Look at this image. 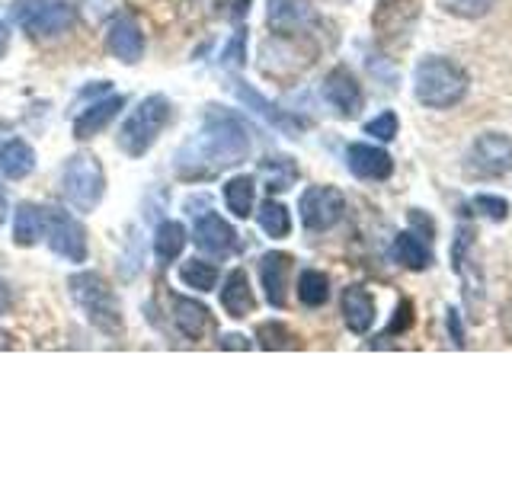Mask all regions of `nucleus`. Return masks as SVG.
Returning a JSON list of instances; mask_svg holds the SVG:
<instances>
[{
	"instance_id": "f257e3e1",
	"label": "nucleus",
	"mask_w": 512,
	"mask_h": 480,
	"mask_svg": "<svg viewBox=\"0 0 512 480\" xmlns=\"http://www.w3.org/2000/svg\"><path fill=\"white\" fill-rule=\"evenodd\" d=\"M253 151V138L247 122L228 109H208L192 135L173 157V170L186 183H205L215 180L224 170L240 167Z\"/></svg>"
},
{
	"instance_id": "f03ea898",
	"label": "nucleus",
	"mask_w": 512,
	"mask_h": 480,
	"mask_svg": "<svg viewBox=\"0 0 512 480\" xmlns=\"http://www.w3.org/2000/svg\"><path fill=\"white\" fill-rule=\"evenodd\" d=\"M173 122V103H170V96L164 93H151V96H144V100L128 112L122 128H119V135H116V144H119V151L125 157H144L148 154L157 138L164 135V128Z\"/></svg>"
},
{
	"instance_id": "7ed1b4c3",
	"label": "nucleus",
	"mask_w": 512,
	"mask_h": 480,
	"mask_svg": "<svg viewBox=\"0 0 512 480\" xmlns=\"http://www.w3.org/2000/svg\"><path fill=\"white\" fill-rule=\"evenodd\" d=\"M413 93L429 109H452L468 96V71L448 58L429 55L413 71Z\"/></svg>"
},
{
	"instance_id": "20e7f679",
	"label": "nucleus",
	"mask_w": 512,
	"mask_h": 480,
	"mask_svg": "<svg viewBox=\"0 0 512 480\" xmlns=\"http://www.w3.org/2000/svg\"><path fill=\"white\" fill-rule=\"evenodd\" d=\"M68 292L80 308V314H84L103 336L122 333V327H125L122 324V304L100 272H90V269L74 272V276L68 279Z\"/></svg>"
},
{
	"instance_id": "39448f33",
	"label": "nucleus",
	"mask_w": 512,
	"mask_h": 480,
	"mask_svg": "<svg viewBox=\"0 0 512 480\" xmlns=\"http://www.w3.org/2000/svg\"><path fill=\"white\" fill-rule=\"evenodd\" d=\"M103 192H106V173H103V164L93 154L80 151V154H71L68 160H64L61 196L74 208V212H80V215L93 212V208L103 202Z\"/></svg>"
},
{
	"instance_id": "423d86ee",
	"label": "nucleus",
	"mask_w": 512,
	"mask_h": 480,
	"mask_svg": "<svg viewBox=\"0 0 512 480\" xmlns=\"http://www.w3.org/2000/svg\"><path fill=\"white\" fill-rule=\"evenodd\" d=\"M10 13L13 23L29 39H42V42L68 36L77 23V10L71 4H64V0H16Z\"/></svg>"
},
{
	"instance_id": "0eeeda50",
	"label": "nucleus",
	"mask_w": 512,
	"mask_h": 480,
	"mask_svg": "<svg viewBox=\"0 0 512 480\" xmlns=\"http://www.w3.org/2000/svg\"><path fill=\"white\" fill-rule=\"evenodd\" d=\"M42 234H45L48 250L61 256V260H68L74 266L87 263V253H90L87 228L74 215L64 212V208H55V205L42 208Z\"/></svg>"
},
{
	"instance_id": "6e6552de",
	"label": "nucleus",
	"mask_w": 512,
	"mask_h": 480,
	"mask_svg": "<svg viewBox=\"0 0 512 480\" xmlns=\"http://www.w3.org/2000/svg\"><path fill=\"white\" fill-rule=\"evenodd\" d=\"M298 212L304 231L324 234L343 221L346 215V196L336 186H308L298 199Z\"/></svg>"
},
{
	"instance_id": "1a4fd4ad",
	"label": "nucleus",
	"mask_w": 512,
	"mask_h": 480,
	"mask_svg": "<svg viewBox=\"0 0 512 480\" xmlns=\"http://www.w3.org/2000/svg\"><path fill=\"white\" fill-rule=\"evenodd\" d=\"M468 170L474 176H484V180L509 173L512 170V138L503 132H484L468 151Z\"/></svg>"
},
{
	"instance_id": "9d476101",
	"label": "nucleus",
	"mask_w": 512,
	"mask_h": 480,
	"mask_svg": "<svg viewBox=\"0 0 512 480\" xmlns=\"http://www.w3.org/2000/svg\"><path fill=\"white\" fill-rule=\"evenodd\" d=\"M320 93H324V100L340 112L343 119H356L362 112V84L356 80V74H352L349 68H333L327 77H324V87H320Z\"/></svg>"
},
{
	"instance_id": "9b49d317",
	"label": "nucleus",
	"mask_w": 512,
	"mask_h": 480,
	"mask_svg": "<svg viewBox=\"0 0 512 480\" xmlns=\"http://www.w3.org/2000/svg\"><path fill=\"white\" fill-rule=\"evenodd\" d=\"M192 240H196V247L205 256H218V260H224V256H231L237 250V231L218 212H202L196 218V224H192Z\"/></svg>"
},
{
	"instance_id": "f8f14e48",
	"label": "nucleus",
	"mask_w": 512,
	"mask_h": 480,
	"mask_svg": "<svg viewBox=\"0 0 512 480\" xmlns=\"http://www.w3.org/2000/svg\"><path fill=\"white\" fill-rule=\"evenodd\" d=\"M416 16H420V4L416 0H381L372 16V26L381 42H400L407 39Z\"/></svg>"
},
{
	"instance_id": "ddd939ff",
	"label": "nucleus",
	"mask_w": 512,
	"mask_h": 480,
	"mask_svg": "<svg viewBox=\"0 0 512 480\" xmlns=\"http://www.w3.org/2000/svg\"><path fill=\"white\" fill-rule=\"evenodd\" d=\"M346 167H349L352 176H356V180L384 183L394 173V160H391L388 151L378 148V144L356 141V144H349V148H346Z\"/></svg>"
},
{
	"instance_id": "4468645a",
	"label": "nucleus",
	"mask_w": 512,
	"mask_h": 480,
	"mask_svg": "<svg viewBox=\"0 0 512 480\" xmlns=\"http://www.w3.org/2000/svg\"><path fill=\"white\" fill-rule=\"evenodd\" d=\"M106 48L122 64H138L144 58V32L128 13L112 16L106 26Z\"/></svg>"
},
{
	"instance_id": "2eb2a0df",
	"label": "nucleus",
	"mask_w": 512,
	"mask_h": 480,
	"mask_svg": "<svg viewBox=\"0 0 512 480\" xmlns=\"http://www.w3.org/2000/svg\"><path fill=\"white\" fill-rule=\"evenodd\" d=\"M292 266H295L292 256L279 253V250L266 253L260 260V279H263L266 301L279 311L288 304V279H292Z\"/></svg>"
},
{
	"instance_id": "dca6fc26",
	"label": "nucleus",
	"mask_w": 512,
	"mask_h": 480,
	"mask_svg": "<svg viewBox=\"0 0 512 480\" xmlns=\"http://www.w3.org/2000/svg\"><path fill=\"white\" fill-rule=\"evenodd\" d=\"M122 106H125V96L122 93H109V96H103V100H93L87 109L77 112V119H74V138L77 141L96 138L112 119L119 116Z\"/></svg>"
},
{
	"instance_id": "f3484780",
	"label": "nucleus",
	"mask_w": 512,
	"mask_h": 480,
	"mask_svg": "<svg viewBox=\"0 0 512 480\" xmlns=\"http://www.w3.org/2000/svg\"><path fill=\"white\" fill-rule=\"evenodd\" d=\"M170 314H173V327L192 343H199L208 333V327H212V314H208V308L196 298H186V295L173 292L170 295Z\"/></svg>"
},
{
	"instance_id": "a211bd4d",
	"label": "nucleus",
	"mask_w": 512,
	"mask_h": 480,
	"mask_svg": "<svg viewBox=\"0 0 512 480\" xmlns=\"http://www.w3.org/2000/svg\"><path fill=\"white\" fill-rule=\"evenodd\" d=\"M340 311H343V324L349 327V333L365 336L375 324V298L368 292L365 285H349L343 288V298H340Z\"/></svg>"
},
{
	"instance_id": "6ab92c4d",
	"label": "nucleus",
	"mask_w": 512,
	"mask_h": 480,
	"mask_svg": "<svg viewBox=\"0 0 512 480\" xmlns=\"http://www.w3.org/2000/svg\"><path fill=\"white\" fill-rule=\"evenodd\" d=\"M269 29L276 36H298L314 23V10L308 0H269Z\"/></svg>"
},
{
	"instance_id": "aec40b11",
	"label": "nucleus",
	"mask_w": 512,
	"mask_h": 480,
	"mask_svg": "<svg viewBox=\"0 0 512 480\" xmlns=\"http://www.w3.org/2000/svg\"><path fill=\"white\" fill-rule=\"evenodd\" d=\"M221 308L231 320H244L256 311V298H253L247 269L228 272V279H224V285H221Z\"/></svg>"
},
{
	"instance_id": "412c9836",
	"label": "nucleus",
	"mask_w": 512,
	"mask_h": 480,
	"mask_svg": "<svg viewBox=\"0 0 512 480\" xmlns=\"http://www.w3.org/2000/svg\"><path fill=\"white\" fill-rule=\"evenodd\" d=\"M452 260H455V272H458L461 285L468 288V295L474 301L477 292H480V282H484V276H480V266L474 260V228H471V224H461V228H458Z\"/></svg>"
},
{
	"instance_id": "4be33fe9",
	"label": "nucleus",
	"mask_w": 512,
	"mask_h": 480,
	"mask_svg": "<svg viewBox=\"0 0 512 480\" xmlns=\"http://www.w3.org/2000/svg\"><path fill=\"white\" fill-rule=\"evenodd\" d=\"M394 260L404 266V269H413V272H423L432 266V240L423 237V234H416L413 228L410 231H400L394 237Z\"/></svg>"
},
{
	"instance_id": "5701e85b",
	"label": "nucleus",
	"mask_w": 512,
	"mask_h": 480,
	"mask_svg": "<svg viewBox=\"0 0 512 480\" xmlns=\"http://www.w3.org/2000/svg\"><path fill=\"white\" fill-rule=\"evenodd\" d=\"M234 93H237V100L244 103L247 109H253L256 116H263L269 125H276L279 132H285V135H292V138H298V132H301V122H295L288 112H282L276 103H269L263 93H256L253 87H244V84H237L234 87Z\"/></svg>"
},
{
	"instance_id": "b1692460",
	"label": "nucleus",
	"mask_w": 512,
	"mask_h": 480,
	"mask_svg": "<svg viewBox=\"0 0 512 480\" xmlns=\"http://www.w3.org/2000/svg\"><path fill=\"white\" fill-rule=\"evenodd\" d=\"M32 170H36V151H32L29 141L10 138L0 144V173L7 180H26Z\"/></svg>"
},
{
	"instance_id": "393cba45",
	"label": "nucleus",
	"mask_w": 512,
	"mask_h": 480,
	"mask_svg": "<svg viewBox=\"0 0 512 480\" xmlns=\"http://www.w3.org/2000/svg\"><path fill=\"white\" fill-rule=\"evenodd\" d=\"M186 228L180 221H160L154 231V260L157 266H170L173 260H180V253L186 247Z\"/></svg>"
},
{
	"instance_id": "a878e982",
	"label": "nucleus",
	"mask_w": 512,
	"mask_h": 480,
	"mask_svg": "<svg viewBox=\"0 0 512 480\" xmlns=\"http://www.w3.org/2000/svg\"><path fill=\"white\" fill-rule=\"evenodd\" d=\"M253 202H256V180L247 173L231 176L224 183V205L234 218H250L253 215Z\"/></svg>"
},
{
	"instance_id": "bb28decb",
	"label": "nucleus",
	"mask_w": 512,
	"mask_h": 480,
	"mask_svg": "<svg viewBox=\"0 0 512 480\" xmlns=\"http://www.w3.org/2000/svg\"><path fill=\"white\" fill-rule=\"evenodd\" d=\"M256 224H260L266 237L285 240L288 234H292V212H288L279 199H266L260 205V212H256Z\"/></svg>"
},
{
	"instance_id": "cd10ccee",
	"label": "nucleus",
	"mask_w": 512,
	"mask_h": 480,
	"mask_svg": "<svg viewBox=\"0 0 512 480\" xmlns=\"http://www.w3.org/2000/svg\"><path fill=\"white\" fill-rule=\"evenodd\" d=\"M13 240L16 247H32L42 240V208L36 205H16V218H13Z\"/></svg>"
},
{
	"instance_id": "c85d7f7f",
	"label": "nucleus",
	"mask_w": 512,
	"mask_h": 480,
	"mask_svg": "<svg viewBox=\"0 0 512 480\" xmlns=\"http://www.w3.org/2000/svg\"><path fill=\"white\" fill-rule=\"evenodd\" d=\"M298 301L304 308H324L330 301V279L320 269H304L298 276Z\"/></svg>"
},
{
	"instance_id": "c756f323",
	"label": "nucleus",
	"mask_w": 512,
	"mask_h": 480,
	"mask_svg": "<svg viewBox=\"0 0 512 480\" xmlns=\"http://www.w3.org/2000/svg\"><path fill=\"white\" fill-rule=\"evenodd\" d=\"M180 282L192 292H212L218 285V266L208 260H189L180 266Z\"/></svg>"
},
{
	"instance_id": "7c9ffc66",
	"label": "nucleus",
	"mask_w": 512,
	"mask_h": 480,
	"mask_svg": "<svg viewBox=\"0 0 512 480\" xmlns=\"http://www.w3.org/2000/svg\"><path fill=\"white\" fill-rule=\"evenodd\" d=\"M256 346L260 349H298L301 340L295 330H288L282 320H266L256 327Z\"/></svg>"
},
{
	"instance_id": "2f4dec72",
	"label": "nucleus",
	"mask_w": 512,
	"mask_h": 480,
	"mask_svg": "<svg viewBox=\"0 0 512 480\" xmlns=\"http://www.w3.org/2000/svg\"><path fill=\"white\" fill-rule=\"evenodd\" d=\"M260 170L269 183V192H285L298 180V167H295L292 157H266Z\"/></svg>"
},
{
	"instance_id": "473e14b6",
	"label": "nucleus",
	"mask_w": 512,
	"mask_h": 480,
	"mask_svg": "<svg viewBox=\"0 0 512 480\" xmlns=\"http://www.w3.org/2000/svg\"><path fill=\"white\" fill-rule=\"evenodd\" d=\"M439 7L461 20H480L496 7V0H439Z\"/></svg>"
},
{
	"instance_id": "72a5a7b5",
	"label": "nucleus",
	"mask_w": 512,
	"mask_h": 480,
	"mask_svg": "<svg viewBox=\"0 0 512 480\" xmlns=\"http://www.w3.org/2000/svg\"><path fill=\"white\" fill-rule=\"evenodd\" d=\"M247 64V29L240 26L231 42L221 48V68H228V71H240Z\"/></svg>"
},
{
	"instance_id": "f704fd0d",
	"label": "nucleus",
	"mask_w": 512,
	"mask_h": 480,
	"mask_svg": "<svg viewBox=\"0 0 512 480\" xmlns=\"http://www.w3.org/2000/svg\"><path fill=\"white\" fill-rule=\"evenodd\" d=\"M365 135H372L375 141H394L397 138V116L388 109V112H381V116L368 119L365 122Z\"/></svg>"
},
{
	"instance_id": "c9c22d12",
	"label": "nucleus",
	"mask_w": 512,
	"mask_h": 480,
	"mask_svg": "<svg viewBox=\"0 0 512 480\" xmlns=\"http://www.w3.org/2000/svg\"><path fill=\"white\" fill-rule=\"evenodd\" d=\"M474 208L490 221H506V215H509V202L503 196H490V192L474 196Z\"/></svg>"
},
{
	"instance_id": "e433bc0d",
	"label": "nucleus",
	"mask_w": 512,
	"mask_h": 480,
	"mask_svg": "<svg viewBox=\"0 0 512 480\" xmlns=\"http://www.w3.org/2000/svg\"><path fill=\"white\" fill-rule=\"evenodd\" d=\"M410 327H413V304L404 298L397 304V317H394V324L388 327V333H384V336H397V333H404Z\"/></svg>"
},
{
	"instance_id": "4c0bfd02",
	"label": "nucleus",
	"mask_w": 512,
	"mask_h": 480,
	"mask_svg": "<svg viewBox=\"0 0 512 480\" xmlns=\"http://www.w3.org/2000/svg\"><path fill=\"white\" fill-rule=\"evenodd\" d=\"M410 228L416 231V234H423V237H429L432 240V234H436V224H432L420 208H410Z\"/></svg>"
},
{
	"instance_id": "58836bf2",
	"label": "nucleus",
	"mask_w": 512,
	"mask_h": 480,
	"mask_svg": "<svg viewBox=\"0 0 512 480\" xmlns=\"http://www.w3.org/2000/svg\"><path fill=\"white\" fill-rule=\"evenodd\" d=\"M448 333H452V346H464V327H461V314L455 308H448Z\"/></svg>"
},
{
	"instance_id": "ea45409f",
	"label": "nucleus",
	"mask_w": 512,
	"mask_h": 480,
	"mask_svg": "<svg viewBox=\"0 0 512 480\" xmlns=\"http://www.w3.org/2000/svg\"><path fill=\"white\" fill-rule=\"evenodd\" d=\"M218 346L221 349H250V340H247V336H240V333H228V336H221Z\"/></svg>"
},
{
	"instance_id": "a19ab883",
	"label": "nucleus",
	"mask_w": 512,
	"mask_h": 480,
	"mask_svg": "<svg viewBox=\"0 0 512 480\" xmlns=\"http://www.w3.org/2000/svg\"><path fill=\"white\" fill-rule=\"evenodd\" d=\"M250 4H253V0H231V16H234L237 23L250 13Z\"/></svg>"
},
{
	"instance_id": "79ce46f5",
	"label": "nucleus",
	"mask_w": 512,
	"mask_h": 480,
	"mask_svg": "<svg viewBox=\"0 0 512 480\" xmlns=\"http://www.w3.org/2000/svg\"><path fill=\"white\" fill-rule=\"evenodd\" d=\"M10 311V292H7V285L0 282V317H4Z\"/></svg>"
},
{
	"instance_id": "37998d69",
	"label": "nucleus",
	"mask_w": 512,
	"mask_h": 480,
	"mask_svg": "<svg viewBox=\"0 0 512 480\" xmlns=\"http://www.w3.org/2000/svg\"><path fill=\"white\" fill-rule=\"evenodd\" d=\"M7 212H10V199H7V189L0 186V224H4Z\"/></svg>"
},
{
	"instance_id": "c03bdc74",
	"label": "nucleus",
	"mask_w": 512,
	"mask_h": 480,
	"mask_svg": "<svg viewBox=\"0 0 512 480\" xmlns=\"http://www.w3.org/2000/svg\"><path fill=\"white\" fill-rule=\"evenodd\" d=\"M7 45H10V32H7L4 20H0V58L7 55Z\"/></svg>"
},
{
	"instance_id": "a18cd8bd",
	"label": "nucleus",
	"mask_w": 512,
	"mask_h": 480,
	"mask_svg": "<svg viewBox=\"0 0 512 480\" xmlns=\"http://www.w3.org/2000/svg\"><path fill=\"white\" fill-rule=\"evenodd\" d=\"M503 327H506V333L512 336V301L503 308Z\"/></svg>"
},
{
	"instance_id": "49530a36",
	"label": "nucleus",
	"mask_w": 512,
	"mask_h": 480,
	"mask_svg": "<svg viewBox=\"0 0 512 480\" xmlns=\"http://www.w3.org/2000/svg\"><path fill=\"white\" fill-rule=\"evenodd\" d=\"M7 346H10V343H7V336H4V333H0V349H7Z\"/></svg>"
}]
</instances>
